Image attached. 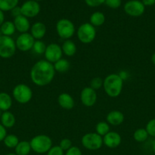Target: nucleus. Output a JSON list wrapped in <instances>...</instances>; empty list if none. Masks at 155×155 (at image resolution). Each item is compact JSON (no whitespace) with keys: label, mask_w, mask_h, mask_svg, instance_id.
Instances as JSON below:
<instances>
[{"label":"nucleus","mask_w":155,"mask_h":155,"mask_svg":"<svg viewBox=\"0 0 155 155\" xmlns=\"http://www.w3.org/2000/svg\"><path fill=\"white\" fill-rule=\"evenodd\" d=\"M56 71L53 64L46 60H40L32 66L30 72L32 83L37 86H46L52 83L55 77Z\"/></svg>","instance_id":"f257e3e1"},{"label":"nucleus","mask_w":155,"mask_h":155,"mask_svg":"<svg viewBox=\"0 0 155 155\" xmlns=\"http://www.w3.org/2000/svg\"><path fill=\"white\" fill-rule=\"evenodd\" d=\"M123 83V79L119 74H110L103 80V88L108 96L117 98L122 91Z\"/></svg>","instance_id":"f03ea898"},{"label":"nucleus","mask_w":155,"mask_h":155,"mask_svg":"<svg viewBox=\"0 0 155 155\" xmlns=\"http://www.w3.org/2000/svg\"><path fill=\"white\" fill-rule=\"evenodd\" d=\"M31 150L36 154H45L53 147L52 139L47 135L40 134L33 136L30 141Z\"/></svg>","instance_id":"7ed1b4c3"},{"label":"nucleus","mask_w":155,"mask_h":155,"mask_svg":"<svg viewBox=\"0 0 155 155\" xmlns=\"http://www.w3.org/2000/svg\"><path fill=\"white\" fill-rule=\"evenodd\" d=\"M12 96L18 103L25 104L30 102L32 99L33 91L27 84L19 83L14 87L12 90Z\"/></svg>","instance_id":"20e7f679"},{"label":"nucleus","mask_w":155,"mask_h":155,"mask_svg":"<svg viewBox=\"0 0 155 155\" xmlns=\"http://www.w3.org/2000/svg\"><path fill=\"white\" fill-rule=\"evenodd\" d=\"M56 30L58 36L62 39H70L75 33V27L72 21L67 18L59 20L56 24Z\"/></svg>","instance_id":"39448f33"},{"label":"nucleus","mask_w":155,"mask_h":155,"mask_svg":"<svg viewBox=\"0 0 155 155\" xmlns=\"http://www.w3.org/2000/svg\"><path fill=\"white\" fill-rule=\"evenodd\" d=\"M97 36L96 28L90 23H84L79 26L77 36L81 43L90 44L95 39Z\"/></svg>","instance_id":"423d86ee"},{"label":"nucleus","mask_w":155,"mask_h":155,"mask_svg":"<svg viewBox=\"0 0 155 155\" xmlns=\"http://www.w3.org/2000/svg\"><path fill=\"white\" fill-rule=\"evenodd\" d=\"M17 47L12 36H0V58H10L15 55Z\"/></svg>","instance_id":"0eeeda50"},{"label":"nucleus","mask_w":155,"mask_h":155,"mask_svg":"<svg viewBox=\"0 0 155 155\" xmlns=\"http://www.w3.org/2000/svg\"><path fill=\"white\" fill-rule=\"evenodd\" d=\"M81 145L90 151H97L103 146V137L97 133H86L81 138Z\"/></svg>","instance_id":"6e6552de"},{"label":"nucleus","mask_w":155,"mask_h":155,"mask_svg":"<svg viewBox=\"0 0 155 155\" xmlns=\"http://www.w3.org/2000/svg\"><path fill=\"white\" fill-rule=\"evenodd\" d=\"M124 12L126 15L131 17H140L145 12V6L142 3V2L139 0H129L127 2L125 3Z\"/></svg>","instance_id":"1a4fd4ad"},{"label":"nucleus","mask_w":155,"mask_h":155,"mask_svg":"<svg viewBox=\"0 0 155 155\" xmlns=\"http://www.w3.org/2000/svg\"><path fill=\"white\" fill-rule=\"evenodd\" d=\"M40 5L34 0H27L21 6V15L27 18H33L40 12Z\"/></svg>","instance_id":"9d476101"},{"label":"nucleus","mask_w":155,"mask_h":155,"mask_svg":"<svg viewBox=\"0 0 155 155\" xmlns=\"http://www.w3.org/2000/svg\"><path fill=\"white\" fill-rule=\"evenodd\" d=\"M62 50L61 45L57 43H50L46 45L44 56H45V60L50 62L52 64H54L62 57Z\"/></svg>","instance_id":"9b49d317"},{"label":"nucleus","mask_w":155,"mask_h":155,"mask_svg":"<svg viewBox=\"0 0 155 155\" xmlns=\"http://www.w3.org/2000/svg\"><path fill=\"white\" fill-rule=\"evenodd\" d=\"M35 39L29 33H21L15 40L17 49L21 51H28L32 49Z\"/></svg>","instance_id":"f8f14e48"},{"label":"nucleus","mask_w":155,"mask_h":155,"mask_svg":"<svg viewBox=\"0 0 155 155\" xmlns=\"http://www.w3.org/2000/svg\"><path fill=\"white\" fill-rule=\"evenodd\" d=\"M81 102L85 107H92L96 104L97 100V94L96 90L90 86L84 87L80 94Z\"/></svg>","instance_id":"ddd939ff"},{"label":"nucleus","mask_w":155,"mask_h":155,"mask_svg":"<svg viewBox=\"0 0 155 155\" xmlns=\"http://www.w3.org/2000/svg\"><path fill=\"white\" fill-rule=\"evenodd\" d=\"M103 145L109 148H115L121 145L122 137L119 133L114 131H109L103 137Z\"/></svg>","instance_id":"4468645a"},{"label":"nucleus","mask_w":155,"mask_h":155,"mask_svg":"<svg viewBox=\"0 0 155 155\" xmlns=\"http://www.w3.org/2000/svg\"><path fill=\"white\" fill-rule=\"evenodd\" d=\"M30 30V33L35 40H41L46 33V26L41 21H36L32 24Z\"/></svg>","instance_id":"2eb2a0df"},{"label":"nucleus","mask_w":155,"mask_h":155,"mask_svg":"<svg viewBox=\"0 0 155 155\" xmlns=\"http://www.w3.org/2000/svg\"><path fill=\"white\" fill-rule=\"evenodd\" d=\"M13 23L15 24L17 31L21 33H28L29 30L31 27L30 21H29V18H26L23 15H20V16L14 18Z\"/></svg>","instance_id":"dca6fc26"},{"label":"nucleus","mask_w":155,"mask_h":155,"mask_svg":"<svg viewBox=\"0 0 155 155\" xmlns=\"http://www.w3.org/2000/svg\"><path fill=\"white\" fill-rule=\"evenodd\" d=\"M125 116L122 112L119 110H112L109 112L108 114L106 115V120L109 125L117 127L119 126L124 122Z\"/></svg>","instance_id":"f3484780"},{"label":"nucleus","mask_w":155,"mask_h":155,"mask_svg":"<svg viewBox=\"0 0 155 155\" xmlns=\"http://www.w3.org/2000/svg\"><path fill=\"white\" fill-rule=\"evenodd\" d=\"M57 101L59 105L65 110H71L74 106V100L70 94L63 92L58 96Z\"/></svg>","instance_id":"a211bd4d"},{"label":"nucleus","mask_w":155,"mask_h":155,"mask_svg":"<svg viewBox=\"0 0 155 155\" xmlns=\"http://www.w3.org/2000/svg\"><path fill=\"white\" fill-rule=\"evenodd\" d=\"M0 120H1V124L3 127H5L6 129H10L15 125L16 118L13 113L8 110V111L2 112V114L0 117Z\"/></svg>","instance_id":"6ab92c4d"},{"label":"nucleus","mask_w":155,"mask_h":155,"mask_svg":"<svg viewBox=\"0 0 155 155\" xmlns=\"http://www.w3.org/2000/svg\"><path fill=\"white\" fill-rule=\"evenodd\" d=\"M61 47H62V53L67 57H72L77 52L76 44L71 39H66L64 41Z\"/></svg>","instance_id":"aec40b11"},{"label":"nucleus","mask_w":155,"mask_h":155,"mask_svg":"<svg viewBox=\"0 0 155 155\" xmlns=\"http://www.w3.org/2000/svg\"><path fill=\"white\" fill-rule=\"evenodd\" d=\"M12 98L7 92H0V110L8 111L12 106Z\"/></svg>","instance_id":"412c9836"},{"label":"nucleus","mask_w":155,"mask_h":155,"mask_svg":"<svg viewBox=\"0 0 155 155\" xmlns=\"http://www.w3.org/2000/svg\"><path fill=\"white\" fill-rule=\"evenodd\" d=\"M106 21V17L104 14L101 12H95L91 14L90 17V24L94 27H100L104 24Z\"/></svg>","instance_id":"4be33fe9"},{"label":"nucleus","mask_w":155,"mask_h":155,"mask_svg":"<svg viewBox=\"0 0 155 155\" xmlns=\"http://www.w3.org/2000/svg\"><path fill=\"white\" fill-rule=\"evenodd\" d=\"M30 142L21 141L15 148V153L17 155H28L31 151Z\"/></svg>","instance_id":"5701e85b"},{"label":"nucleus","mask_w":155,"mask_h":155,"mask_svg":"<svg viewBox=\"0 0 155 155\" xmlns=\"http://www.w3.org/2000/svg\"><path fill=\"white\" fill-rule=\"evenodd\" d=\"M70 66H71L70 62L67 59L62 58L53 64L56 72L60 73V74H64L68 71V70L70 69Z\"/></svg>","instance_id":"b1692460"},{"label":"nucleus","mask_w":155,"mask_h":155,"mask_svg":"<svg viewBox=\"0 0 155 155\" xmlns=\"http://www.w3.org/2000/svg\"><path fill=\"white\" fill-rule=\"evenodd\" d=\"M0 31L3 36H12L16 31L15 24L12 21H5L0 27Z\"/></svg>","instance_id":"393cba45"},{"label":"nucleus","mask_w":155,"mask_h":155,"mask_svg":"<svg viewBox=\"0 0 155 155\" xmlns=\"http://www.w3.org/2000/svg\"><path fill=\"white\" fill-rule=\"evenodd\" d=\"M19 0H0V10L4 12L12 11L18 6Z\"/></svg>","instance_id":"a878e982"},{"label":"nucleus","mask_w":155,"mask_h":155,"mask_svg":"<svg viewBox=\"0 0 155 155\" xmlns=\"http://www.w3.org/2000/svg\"><path fill=\"white\" fill-rule=\"evenodd\" d=\"M95 130L97 134L103 137L110 131V127H109V124L106 121H100L97 124Z\"/></svg>","instance_id":"bb28decb"},{"label":"nucleus","mask_w":155,"mask_h":155,"mask_svg":"<svg viewBox=\"0 0 155 155\" xmlns=\"http://www.w3.org/2000/svg\"><path fill=\"white\" fill-rule=\"evenodd\" d=\"M19 142L20 141L18 136L14 134H7V136L3 140L4 145L9 148H15Z\"/></svg>","instance_id":"cd10ccee"},{"label":"nucleus","mask_w":155,"mask_h":155,"mask_svg":"<svg viewBox=\"0 0 155 155\" xmlns=\"http://www.w3.org/2000/svg\"><path fill=\"white\" fill-rule=\"evenodd\" d=\"M148 133L144 128H139L135 130L133 133V138L136 142H144L148 139Z\"/></svg>","instance_id":"c85d7f7f"},{"label":"nucleus","mask_w":155,"mask_h":155,"mask_svg":"<svg viewBox=\"0 0 155 155\" xmlns=\"http://www.w3.org/2000/svg\"><path fill=\"white\" fill-rule=\"evenodd\" d=\"M46 48V45L44 43V42H43L42 40H35L32 50L36 54L40 55V54H44Z\"/></svg>","instance_id":"c756f323"},{"label":"nucleus","mask_w":155,"mask_h":155,"mask_svg":"<svg viewBox=\"0 0 155 155\" xmlns=\"http://www.w3.org/2000/svg\"><path fill=\"white\" fill-rule=\"evenodd\" d=\"M103 80H102L100 77H94V78H93L91 80V83H90V87L97 91L98 89H100L101 87H103Z\"/></svg>","instance_id":"7c9ffc66"},{"label":"nucleus","mask_w":155,"mask_h":155,"mask_svg":"<svg viewBox=\"0 0 155 155\" xmlns=\"http://www.w3.org/2000/svg\"><path fill=\"white\" fill-rule=\"evenodd\" d=\"M145 130L151 137H155V118L150 120L146 125Z\"/></svg>","instance_id":"2f4dec72"},{"label":"nucleus","mask_w":155,"mask_h":155,"mask_svg":"<svg viewBox=\"0 0 155 155\" xmlns=\"http://www.w3.org/2000/svg\"><path fill=\"white\" fill-rule=\"evenodd\" d=\"M59 146L64 151H68L69 148H71L72 147V142H71V139H68V138H65V139H62V140L59 142Z\"/></svg>","instance_id":"473e14b6"},{"label":"nucleus","mask_w":155,"mask_h":155,"mask_svg":"<svg viewBox=\"0 0 155 155\" xmlns=\"http://www.w3.org/2000/svg\"><path fill=\"white\" fill-rule=\"evenodd\" d=\"M105 5L112 9H117L121 6L122 0H106Z\"/></svg>","instance_id":"72a5a7b5"},{"label":"nucleus","mask_w":155,"mask_h":155,"mask_svg":"<svg viewBox=\"0 0 155 155\" xmlns=\"http://www.w3.org/2000/svg\"><path fill=\"white\" fill-rule=\"evenodd\" d=\"M47 155H64V151L59 145H55L50 148Z\"/></svg>","instance_id":"f704fd0d"},{"label":"nucleus","mask_w":155,"mask_h":155,"mask_svg":"<svg viewBox=\"0 0 155 155\" xmlns=\"http://www.w3.org/2000/svg\"><path fill=\"white\" fill-rule=\"evenodd\" d=\"M106 0H84L85 3L88 6L91 8L99 7L101 5L104 4Z\"/></svg>","instance_id":"c9c22d12"},{"label":"nucleus","mask_w":155,"mask_h":155,"mask_svg":"<svg viewBox=\"0 0 155 155\" xmlns=\"http://www.w3.org/2000/svg\"><path fill=\"white\" fill-rule=\"evenodd\" d=\"M65 155H82V152L79 148L76 146H72L68 151H66Z\"/></svg>","instance_id":"e433bc0d"},{"label":"nucleus","mask_w":155,"mask_h":155,"mask_svg":"<svg viewBox=\"0 0 155 155\" xmlns=\"http://www.w3.org/2000/svg\"><path fill=\"white\" fill-rule=\"evenodd\" d=\"M6 136H7V129L3 127L0 123V142H3Z\"/></svg>","instance_id":"4c0bfd02"},{"label":"nucleus","mask_w":155,"mask_h":155,"mask_svg":"<svg viewBox=\"0 0 155 155\" xmlns=\"http://www.w3.org/2000/svg\"><path fill=\"white\" fill-rule=\"evenodd\" d=\"M11 13L12 15L14 17V18H17V17L20 16L21 15V6H16L15 8H14L12 11H11Z\"/></svg>","instance_id":"58836bf2"},{"label":"nucleus","mask_w":155,"mask_h":155,"mask_svg":"<svg viewBox=\"0 0 155 155\" xmlns=\"http://www.w3.org/2000/svg\"><path fill=\"white\" fill-rule=\"evenodd\" d=\"M144 6H152L154 5L155 0H141Z\"/></svg>","instance_id":"ea45409f"},{"label":"nucleus","mask_w":155,"mask_h":155,"mask_svg":"<svg viewBox=\"0 0 155 155\" xmlns=\"http://www.w3.org/2000/svg\"><path fill=\"white\" fill-rule=\"evenodd\" d=\"M5 22V15L2 11L0 10V27Z\"/></svg>","instance_id":"a19ab883"},{"label":"nucleus","mask_w":155,"mask_h":155,"mask_svg":"<svg viewBox=\"0 0 155 155\" xmlns=\"http://www.w3.org/2000/svg\"><path fill=\"white\" fill-rule=\"evenodd\" d=\"M151 61H152V63H153V64L155 65V52L153 53V54H152V56H151Z\"/></svg>","instance_id":"79ce46f5"},{"label":"nucleus","mask_w":155,"mask_h":155,"mask_svg":"<svg viewBox=\"0 0 155 155\" xmlns=\"http://www.w3.org/2000/svg\"><path fill=\"white\" fill-rule=\"evenodd\" d=\"M152 150H153V153L155 154V142L153 143V145H152Z\"/></svg>","instance_id":"37998d69"},{"label":"nucleus","mask_w":155,"mask_h":155,"mask_svg":"<svg viewBox=\"0 0 155 155\" xmlns=\"http://www.w3.org/2000/svg\"><path fill=\"white\" fill-rule=\"evenodd\" d=\"M5 155H17L15 153H9V154H5Z\"/></svg>","instance_id":"c03bdc74"},{"label":"nucleus","mask_w":155,"mask_h":155,"mask_svg":"<svg viewBox=\"0 0 155 155\" xmlns=\"http://www.w3.org/2000/svg\"><path fill=\"white\" fill-rule=\"evenodd\" d=\"M2 112H3V111H2V110H0V117H1L2 114Z\"/></svg>","instance_id":"a18cd8bd"},{"label":"nucleus","mask_w":155,"mask_h":155,"mask_svg":"<svg viewBox=\"0 0 155 155\" xmlns=\"http://www.w3.org/2000/svg\"><path fill=\"white\" fill-rule=\"evenodd\" d=\"M34 1H36V2H39L40 1H42V0H34Z\"/></svg>","instance_id":"49530a36"},{"label":"nucleus","mask_w":155,"mask_h":155,"mask_svg":"<svg viewBox=\"0 0 155 155\" xmlns=\"http://www.w3.org/2000/svg\"><path fill=\"white\" fill-rule=\"evenodd\" d=\"M154 5H155V4H154Z\"/></svg>","instance_id":"de8ad7c7"}]
</instances>
